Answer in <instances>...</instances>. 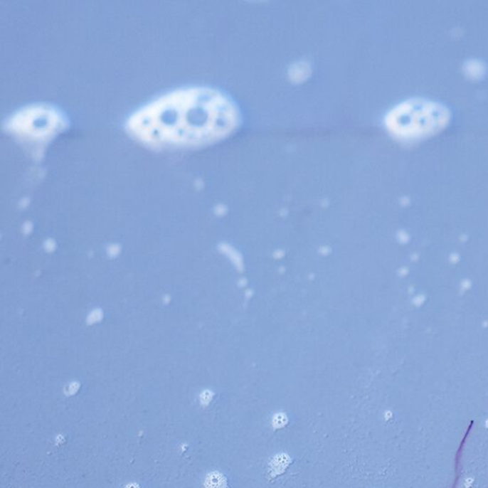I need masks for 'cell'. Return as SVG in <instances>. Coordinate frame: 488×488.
<instances>
[{
	"instance_id": "cell-1",
	"label": "cell",
	"mask_w": 488,
	"mask_h": 488,
	"mask_svg": "<svg viewBox=\"0 0 488 488\" xmlns=\"http://www.w3.org/2000/svg\"><path fill=\"white\" fill-rule=\"evenodd\" d=\"M142 126L156 139L190 143L214 142L240 124V113L229 97L211 89H193L162 100L142 116Z\"/></svg>"
},
{
	"instance_id": "cell-2",
	"label": "cell",
	"mask_w": 488,
	"mask_h": 488,
	"mask_svg": "<svg viewBox=\"0 0 488 488\" xmlns=\"http://www.w3.org/2000/svg\"><path fill=\"white\" fill-rule=\"evenodd\" d=\"M447 114L441 106L414 100L400 105L387 117V126L401 137H418L444 126Z\"/></svg>"
}]
</instances>
